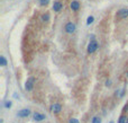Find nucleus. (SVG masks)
I'll use <instances>...</instances> for the list:
<instances>
[{"mask_svg":"<svg viewBox=\"0 0 128 123\" xmlns=\"http://www.w3.org/2000/svg\"><path fill=\"white\" fill-rule=\"evenodd\" d=\"M34 84H35V78L34 77H29L28 79L26 80V84H25V89L27 91H30L34 87Z\"/></svg>","mask_w":128,"mask_h":123,"instance_id":"4","label":"nucleus"},{"mask_svg":"<svg viewBox=\"0 0 128 123\" xmlns=\"http://www.w3.org/2000/svg\"><path fill=\"white\" fill-rule=\"evenodd\" d=\"M33 120H34L35 122H42V121L45 120V115L39 113V112H35V113L33 114Z\"/></svg>","mask_w":128,"mask_h":123,"instance_id":"7","label":"nucleus"},{"mask_svg":"<svg viewBox=\"0 0 128 123\" xmlns=\"http://www.w3.org/2000/svg\"><path fill=\"white\" fill-rule=\"evenodd\" d=\"M109 123H115V122H114V121H110V122H109Z\"/></svg>","mask_w":128,"mask_h":123,"instance_id":"21","label":"nucleus"},{"mask_svg":"<svg viewBox=\"0 0 128 123\" xmlns=\"http://www.w3.org/2000/svg\"><path fill=\"white\" fill-rule=\"evenodd\" d=\"M30 114H31V111L29 110V108H22L20 111L17 112V116L18 118H22V119L28 118Z\"/></svg>","mask_w":128,"mask_h":123,"instance_id":"1","label":"nucleus"},{"mask_svg":"<svg viewBox=\"0 0 128 123\" xmlns=\"http://www.w3.org/2000/svg\"><path fill=\"white\" fill-rule=\"evenodd\" d=\"M51 112L54 114H58L62 112V105L58 103H54L51 105Z\"/></svg>","mask_w":128,"mask_h":123,"instance_id":"6","label":"nucleus"},{"mask_svg":"<svg viewBox=\"0 0 128 123\" xmlns=\"http://www.w3.org/2000/svg\"><path fill=\"white\" fill-rule=\"evenodd\" d=\"M0 64H1L2 67L7 66V60L5 59V57H0Z\"/></svg>","mask_w":128,"mask_h":123,"instance_id":"14","label":"nucleus"},{"mask_svg":"<svg viewBox=\"0 0 128 123\" xmlns=\"http://www.w3.org/2000/svg\"><path fill=\"white\" fill-rule=\"evenodd\" d=\"M124 111H125V112L128 111V104H126V105L124 106Z\"/></svg>","mask_w":128,"mask_h":123,"instance_id":"20","label":"nucleus"},{"mask_svg":"<svg viewBox=\"0 0 128 123\" xmlns=\"http://www.w3.org/2000/svg\"><path fill=\"white\" fill-rule=\"evenodd\" d=\"M69 123H80V121L75 118H71L70 120H69Z\"/></svg>","mask_w":128,"mask_h":123,"instance_id":"18","label":"nucleus"},{"mask_svg":"<svg viewBox=\"0 0 128 123\" xmlns=\"http://www.w3.org/2000/svg\"><path fill=\"white\" fill-rule=\"evenodd\" d=\"M99 47V45H98V43H97V41H90V43L88 44V52L89 53H93V52H96L97 51V49Z\"/></svg>","mask_w":128,"mask_h":123,"instance_id":"3","label":"nucleus"},{"mask_svg":"<svg viewBox=\"0 0 128 123\" xmlns=\"http://www.w3.org/2000/svg\"><path fill=\"white\" fill-rule=\"evenodd\" d=\"M62 8H63L62 2H60V1H54V3H53V10L54 11H61Z\"/></svg>","mask_w":128,"mask_h":123,"instance_id":"8","label":"nucleus"},{"mask_svg":"<svg viewBox=\"0 0 128 123\" xmlns=\"http://www.w3.org/2000/svg\"><path fill=\"white\" fill-rule=\"evenodd\" d=\"M41 19L43 20V22H49L50 20V15L49 14H44V15H42Z\"/></svg>","mask_w":128,"mask_h":123,"instance_id":"13","label":"nucleus"},{"mask_svg":"<svg viewBox=\"0 0 128 123\" xmlns=\"http://www.w3.org/2000/svg\"><path fill=\"white\" fill-rule=\"evenodd\" d=\"M118 123H128V116L127 115H121L119 118Z\"/></svg>","mask_w":128,"mask_h":123,"instance_id":"11","label":"nucleus"},{"mask_svg":"<svg viewBox=\"0 0 128 123\" xmlns=\"http://www.w3.org/2000/svg\"><path fill=\"white\" fill-rule=\"evenodd\" d=\"M91 123H101V119L99 116H93L91 119Z\"/></svg>","mask_w":128,"mask_h":123,"instance_id":"12","label":"nucleus"},{"mask_svg":"<svg viewBox=\"0 0 128 123\" xmlns=\"http://www.w3.org/2000/svg\"><path fill=\"white\" fill-rule=\"evenodd\" d=\"M70 7L72 10H74V11H77V10L80 9V2L79 1H77V0H74V1H72V2L70 3Z\"/></svg>","mask_w":128,"mask_h":123,"instance_id":"9","label":"nucleus"},{"mask_svg":"<svg viewBox=\"0 0 128 123\" xmlns=\"http://www.w3.org/2000/svg\"><path fill=\"white\" fill-rule=\"evenodd\" d=\"M93 20H94L93 16H89V17H88V19H87V24H88V25L92 24V23H93Z\"/></svg>","mask_w":128,"mask_h":123,"instance_id":"17","label":"nucleus"},{"mask_svg":"<svg viewBox=\"0 0 128 123\" xmlns=\"http://www.w3.org/2000/svg\"><path fill=\"white\" fill-rule=\"evenodd\" d=\"M75 24L72 22H69L68 24L65 25V27H64V30H65V32L68 33V34H73V33L75 32Z\"/></svg>","mask_w":128,"mask_h":123,"instance_id":"5","label":"nucleus"},{"mask_svg":"<svg viewBox=\"0 0 128 123\" xmlns=\"http://www.w3.org/2000/svg\"><path fill=\"white\" fill-rule=\"evenodd\" d=\"M125 91H126V88L124 87L123 89H120V90H117V91H116V96L118 97V98H121V97L125 95Z\"/></svg>","mask_w":128,"mask_h":123,"instance_id":"10","label":"nucleus"},{"mask_svg":"<svg viewBox=\"0 0 128 123\" xmlns=\"http://www.w3.org/2000/svg\"><path fill=\"white\" fill-rule=\"evenodd\" d=\"M50 2V0H39V5L41 6H47Z\"/></svg>","mask_w":128,"mask_h":123,"instance_id":"16","label":"nucleus"},{"mask_svg":"<svg viewBox=\"0 0 128 123\" xmlns=\"http://www.w3.org/2000/svg\"><path fill=\"white\" fill-rule=\"evenodd\" d=\"M106 86L107 87H110L111 86V80H107L106 81Z\"/></svg>","mask_w":128,"mask_h":123,"instance_id":"19","label":"nucleus"},{"mask_svg":"<svg viewBox=\"0 0 128 123\" xmlns=\"http://www.w3.org/2000/svg\"><path fill=\"white\" fill-rule=\"evenodd\" d=\"M3 106H5L6 108H10V107L12 106V102H11V101H7V102H5Z\"/></svg>","mask_w":128,"mask_h":123,"instance_id":"15","label":"nucleus"},{"mask_svg":"<svg viewBox=\"0 0 128 123\" xmlns=\"http://www.w3.org/2000/svg\"><path fill=\"white\" fill-rule=\"evenodd\" d=\"M127 77H128V74H127Z\"/></svg>","mask_w":128,"mask_h":123,"instance_id":"22","label":"nucleus"},{"mask_svg":"<svg viewBox=\"0 0 128 123\" xmlns=\"http://www.w3.org/2000/svg\"><path fill=\"white\" fill-rule=\"evenodd\" d=\"M116 17L118 19H124V18H127L128 17V9L127 8H121L117 11V15Z\"/></svg>","mask_w":128,"mask_h":123,"instance_id":"2","label":"nucleus"}]
</instances>
